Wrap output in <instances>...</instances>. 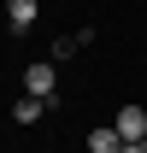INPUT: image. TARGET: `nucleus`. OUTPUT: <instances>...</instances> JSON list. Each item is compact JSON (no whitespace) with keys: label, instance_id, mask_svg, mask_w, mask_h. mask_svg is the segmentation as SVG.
<instances>
[{"label":"nucleus","instance_id":"obj_3","mask_svg":"<svg viewBox=\"0 0 147 153\" xmlns=\"http://www.w3.org/2000/svg\"><path fill=\"white\" fill-rule=\"evenodd\" d=\"M36 0H6V24H12V36H24V30H30V24H36Z\"/></svg>","mask_w":147,"mask_h":153},{"label":"nucleus","instance_id":"obj_7","mask_svg":"<svg viewBox=\"0 0 147 153\" xmlns=\"http://www.w3.org/2000/svg\"><path fill=\"white\" fill-rule=\"evenodd\" d=\"M118 153H141V141H124V147H118Z\"/></svg>","mask_w":147,"mask_h":153},{"label":"nucleus","instance_id":"obj_4","mask_svg":"<svg viewBox=\"0 0 147 153\" xmlns=\"http://www.w3.org/2000/svg\"><path fill=\"white\" fill-rule=\"evenodd\" d=\"M124 147V135L112 130V124H100V130H88V153H118Z\"/></svg>","mask_w":147,"mask_h":153},{"label":"nucleus","instance_id":"obj_2","mask_svg":"<svg viewBox=\"0 0 147 153\" xmlns=\"http://www.w3.org/2000/svg\"><path fill=\"white\" fill-rule=\"evenodd\" d=\"M112 130L124 135V141H141V135H147V112H141V106H118V118H112Z\"/></svg>","mask_w":147,"mask_h":153},{"label":"nucleus","instance_id":"obj_6","mask_svg":"<svg viewBox=\"0 0 147 153\" xmlns=\"http://www.w3.org/2000/svg\"><path fill=\"white\" fill-rule=\"evenodd\" d=\"M76 47H82V41H76V36H59V41H53V59H71Z\"/></svg>","mask_w":147,"mask_h":153},{"label":"nucleus","instance_id":"obj_1","mask_svg":"<svg viewBox=\"0 0 147 153\" xmlns=\"http://www.w3.org/2000/svg\"><path fill=\"white\" fill-rule=\"evenodd\" d=\"M24 94H36V100H47V106L59 100V76H53V65H47V59L24 71Z\"/></svg>","mask_w":147,"mask_h":153},{"label":"nucleus","instance_id":"obj_5","mask_svg":"<svg viewBox=\"0 0 147 153\" xmlns=\"http://www.w3.org/2000/svg\"><path fill=\"white\" fill-rule=\"evenodd\" d=\"M41 112H47V100H36V94H24L18 106H12V118H18V124H36Z\"/></svg>","mask_w":147,"mask_h":153}]
</instances>
